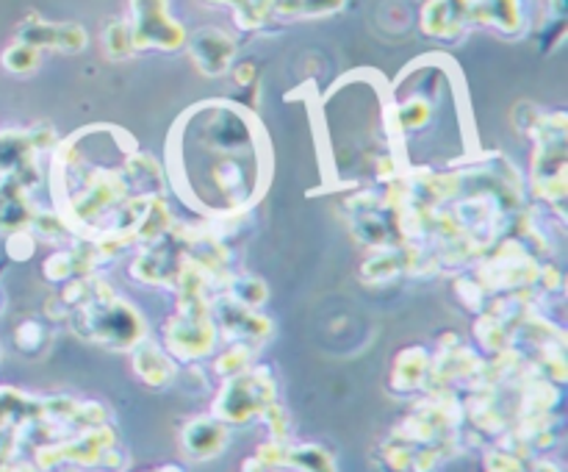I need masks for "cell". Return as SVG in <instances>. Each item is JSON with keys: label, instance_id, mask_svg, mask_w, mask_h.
Returning a JSON list of instances; mask_svg holds the SVG:
<instances>
[{"label": "cell", "instance_id": "1", "mask_svg": "<svg viewBox=\"0 0 568 472\" xmlns=\"http://www.w3.org/2000/svg\"><path fill=\"white\" fill-rule=\"evenodd\" d=\"M128 26H131L136 50H178L189 39L186 28L170 14V0H131Z\"/></svg>", "mask_w": 568, "mask_h": 472}, {"label": "cell", "instance_id": "2", "mask_svg": "<svg viewBox=\"0 0 568 472\" xmlns=\"http://www.w3.org/2000/svg\"><path fill=\"white\" fill-rule=\"evenodd\" d=\"M189 42V56L203 76H222L236 59V39L220 28H203Z\"/></svg>", "mask_w": 568, "mask_h": 472}, {"label": "cell", "instance_id": "3", "mask_svg": "<svg viewBox=\"0 0 568 472\" xmlns=\"http://www.w3.org/2000/svg\"><path fill=\"white\" fill-rule=\"evenodd\" d=\"M20 42L33 44L37 50H64V53H78L87 48V31L81 26H55L39 17H31L20 28Z\"/></svg>", "mask_w": 568, "mask_h": 472}, {"label": "cell", "instance_id": "4", "mask_svg": "<svg viewBox=\"0 0 568 472\" xmlns=\"http://www.w3.org/2000/svg\"><path fill=\"white\" fill-rule=\"evenodd\" d=\"M471 0H430L422 11V28L427 37L458 39L469 26Z\"/></svg>", "mask_w": 568, "mask_h": 472}, {"label": "cell", "instance_id": "5", "mask_svg": "<svg viewBox=\"0 0 568 472\" xmlns=\"http://www.w3.org/2000/svg\"><path fill=\"white\" fill-rule=\"evenodd\" d=\"M469 22L494 26L497 31L516 37L525 28V9L521 0H471Z\"/></svg>", "mask_w": 568, "mask_h": 472}, {"label": "cell", "instance_id": "6", "mask_svg": "<svg viewBox=\"0 0 568 472\" xmlns=\"http://www.w3.org/2000/svg\"><path fill=\"white\" fill-rule=\"evenodd\" d=\"M26 194H22V183L17 178L0 187V228H9V231H22V222L28 220L31 211L26 209Z\"/></svg>", "mask_w": 568, "mask_h": 472}, {"label": "cell", "instance_id": "7", "mask_svg": "<svg viewBox=\"0 0 568 472\" xmlns=\"http://www.w3.org/2000/svg\"><path fill=\"white\" fill-rule=\"evenodd\" d=\"M347 0H275L272 17H322L344 9Z\"/></svg>", "mask_w": 568, "mask_h": 472}, {"label": "cell", "instance_id": "8", "mask_svg": "<svg viewBox=\"0 0 568 472\" xmlns=\"http://www.w3.org/2000/svg\"><path fill=\"white\" fill-rule=\"evenodd\" d=\"M222 439H225L222 425H216V422H211V420H197L194 425H189V433H186L189 453H194V455L216 453V448L222 444Z\"/></svg>", "mask_w": 568, "mask_h": 472}, {"label": "cell", "instance_id": "9", "mask_svg": "<svg viewBox=\"0 0 568 472\" xmlns=\"http://www.w3.org/2000/svg\"><path fill=\"white\" fill-rule=\"evenodd\" d=\"M103 44H105V53L111 59H128L131 53H136V44H133V33L128 20H114L109 22L103 33Z\"/></svg>", "mask_w": 568, "mask_h": 472}, {"label": "cell", "instance_id": "10", "mask_svg": "<svg viewBox=\"0 0 568 472\" xmlns=\"http://www.w3.org/2000/svg\"><path fill=\"white\" fill-rule=\"evenodd\" d=\"M3 67L9 72H17V76H26V72L39 67V50L33 48V44L17 39V42L3 53Z\"/></svg>", "mask_w": 568, "mask_h": 472}, {"label": "cell", "instance_id": "11", "mask_svg": "<svg viewBox=\"0 0 568 472\" xmlns=\"http://www.w3.org/2000/svg\"><path fill=\"white\" fill-rule=\"evenodd\" d=\"M233 81H236L239 87H253V83L258 81V70H255L253 61H242V64L233 67Z\"/></svg>", "mask_w": 568, "mask_h": 472}]
</instances>
